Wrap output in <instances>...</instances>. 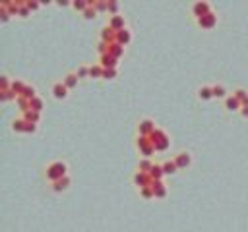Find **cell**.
Instances as JSON below:
<instances>
[{
  "label": "cell",
  "mask_w": 248,
  "mask_h": 232,
  "mask_svg": "<svg viewBox=\"0 0 248 232\" xmlns=\"http://www.w3.org/2000/svg\"><path fill=\"white\" fill-rule=\"evenodd\" d=\"M47 176L51 180H58V178H64L66 176V164L60 162V161H54L49 164V168H47Z\"/></svg>",
  "instance_id": "6da1fadb"
},
{
  "label": "cell",
  "mask_w": 248,
  "mask_h": 232,
  "mask_svg": "<svg viewBox=\"0 0 248 232\" xmlns=\"http://www.w3.org/2000/svg\"><path fill=\"white\" fill-rule=\"evenodd\" d=\"M52 93H54L56 99H64L66 95H68V85L62 83V81H56L54 87H52Z\"/></svg>",
  "instance_id": "7a4b0ae2"
},
{
  "label": "cell",
  "mask_w": 248,
  "mask_h": 232,
  "mask_svg": "<svg viewBox=\"0 0 248 232\" xmlns=\"http://www.w3.org/2000/svg\"><path fill=\"white\" fill-rule=\"evenodd\" d=\"M198 23H200L202 27H211L213 23H215V16L209 12V14H206V16H202V18L198 19Z\"/></svg>",
  "instance_id": "3957f363"
},
{
  "label": "cell",
  "mask_w": 248,
  "mask_h": 232,
  "mask_svg": "<svg viewBox=\"0 0 248 232\" xmlns=\"http://www.w3.org/2000/svg\"><path fill=\"white\" fill-rule=\"evenodd\" d=\"M175 162L178 164V167H186V164H190V153H186V151L178 153L175 157Z\"/></svg>",
  "instance_id": "277c9868"
},
{
  "label": "cell",
  "mask_w": 248,
  "mask_h": 232,
  "mask_svg": "<svg viewBox=\"0 0 248 232\" xmlns=\"http://www.w3.org/2000/svg\"><path fill=\"white\" fill-rule=\"evenodd\" d=\"M198 97L204 99V101L211 99L213 97V87H200V89H198Z\"/></svg>",
  "instance_id": "5b68a950"
},
{
  "label": "cell",
  "mask_w": 248,
  "mask_h": 232,
  "mask_svg": "<svg viewBox=\"0 0 248 232\" xmlns=\"http://www.w3.org/2000/svg\"><path fill=\"white\" fill-rule=\"evenodd\" d=\"M208 10H209V4L208 2H196L194 4V14L196 16H200V12H202V16H206L204 12H208ZM209 14V12H208Z\"/></svg>",
  "instance_id": "8992f818"
},
{
  "label": "cell",
  "mask_w": 248,
  "mask_h": 232,
  "mask_svg": "<svg viewBox=\"0 0 248 232\" xmlns=\"http://www.w3.org/2000/svg\"><path fill=\"white\" fill-rule=\"evenodd\" d=\"M176 168H178V164H176L175 161H167V162L163 164V170H165L167 174H173V172H176Z\"/></svg>",
  "instance_id": "52a82bcc"
},
{
  "label": "cell",
  "mask_w": 248,
  "mask_h": 232,
  "mask_svg": "<svg viewBox=\"0 0 248 232\" xmlns=\"http://www.w3.org/2000/svg\"><path fill=\"white\" fill-rule=\"evenodd\" d=\"M64 83L68 85V87H74L78 83V74H68V75L64 77Z\"/></svg>",
  "instance_id": "ba28073f"
},
{
  "label": "cell",
  "mask_w": 248,
  "mask_h": 232,
  "mask_svg": "<svg viewBox=\"0 0 248 232\" xmlns=\"http://www.w3.org/2000/svg\"><path fill=\"white\" fill-rule=\"evenodd\" d=\"M227 106H229L231 110H235L236 106H239V97H236V95H235V97H227Z\"/></svg>",
  "instance_id": "9c48e42d"
},
{
  "label": "cell",
  "mask_w": 248,
  "mask_h": 232,
  "mask_svg": "<svg viewBox=\"0 0 248 232\" xmlns=\"http://www.w3.org/2000/svg\"><path fill=\"white\" fill-rule=\"evenodd\" d=\"M70 182V178L68 176H64V178H60V180H56V186H54V190H64L66 188V184Z\"/></svg>",
  "instance_id": "30bf717a"
},
{
  "label": "cell",
  "mask_w": 248,
  "mask_h": 232,
  "mask_svg": "<svg viewBox=\"0 0 248 232\" xmlns=\"http://www.w3.org/2000/svg\"><path fill=\"white\" fill-rule=\"evenodd\" d=\"M223 95H225L223 85H213V97H223Z\"/></svg>",
  "instance_id": "8fae6325"
},
{
  "label": "cell",
  "mask_w": 248,
  "mask_h": 232,
  "mask_svg": "<svg viewBox=\"0 0 248 232\" xmlns=\"http://www.w3.org/2000/svg\"><path fill=\"white\" fill-rule=\"evenodd\" d=\"M103 72H105V70L99 68V66H95V68H89V74H91V75H101Z\"/></svg>",
  "instance_id": "7c38bea8"
},
{
  "label": "cell",
  "mask_w": 248,
  "mask_h": 232,
  "mask_svg": "<svg viewBox=\"0 0 248 232\" xmlns=\"http://www.w3.org/2000/svg\"><path fill=\"white\" fill-rule=\"evenodd\" d=\"M87 74H89V70L85 68V66H82V68H80V70H78V77H80V75L84 77V75H87Z\"/></svg>",
  "instance_id": "4fadbf2b"
},
{
  "label": "cell",
  "mask_w": 248,
  "mask_h": 232,
  "mask_svg": "<svg viewBox=\"0 0 248 232\" xmlns=\"http://www.w3.org/2000/svg\"><path fill=\"white\" fill-rule=\"evenodd\" d=\"M103 75L107 77V80H109V77H112V75H115V68H111V70H105V72H103Z\"/></svg>",
  "instance_id": "5bb4252c"
},
{
  "label": "cell",
  "mask_w": 248,
  "mask_h": 232,
  "mask_svg": "<svg viewBox=\"0 0 248 232\" xmlns=\"http://www.w3.org/2000/svg\"><path fill=\"white\" fill-rule=\"evenodd\" d=\"M111 23H112V25H118V23H122V18H120V16H115V18L111 19Z\"/></svg>",
  "instance_id": "9a60e30c"
},
{
  "label": "cell",
  "mask_w": 248,
  "mask_h": 232,
  "mask_svg": "<svg viewBox=\"0 0 248 232\" xmlns=\"http://www.w3.org/2000/svg\"><path fill=\"white\" fill-rule=\"evenodd\" d=\"M151 128V120H143L142 122V130H149Z\"/></svg>",
  "instance_id": "2e32d148"
},
{
  "label": "cell",
  "mask_w": 248,
  "mask_h": 232,
  "mask_svg": "<svg viewBox=\"0 0 248 232\" xmlns=\"http://www.w3.org/2000/svg\"><path fill=\"white\" fill-rule=\"evenodd\" d=\"M74 6H76V8H80V10H84V8H87L89 4H84V2H74Z\"/></svg>",
  "instance_id": "e0dca14e"
}]
</instances>
